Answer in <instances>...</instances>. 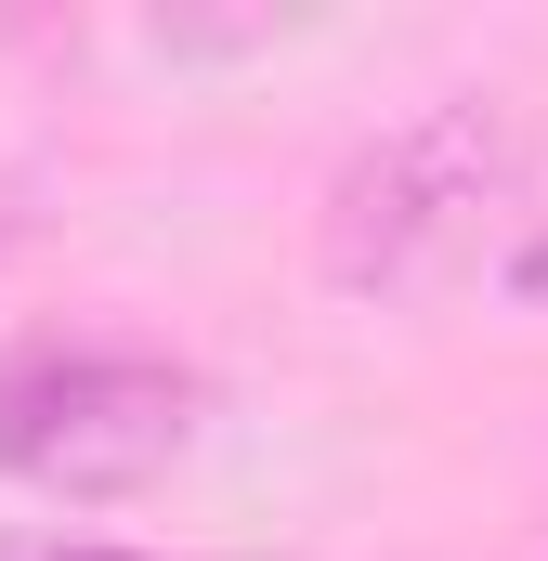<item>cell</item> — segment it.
<instances>
[{"mask_svg":"<svg viewBox=\"0 0 548 561\" xmlns=\"http://www.w3.org/2000/svg\"><path fill=\"white\" fill-rule=\"evenodd\" d=\"M523 183H536V118L510 92H444L340 157V183L313 209V262L340 300H431L483 262V236L523 209Z\"/></svg>","mask_w":548,"mask_h":561,"instance_id":"cell-1","label":"cell"},{"mask_svg":"<svg viewBox=\"0 0 548 561\" xmlns=\"http://www.w3.org/2000/svg\"><path fill=\"white\" fill-rule=\"evenodd\" d=\"M196 366L144 340H26L0 353V470L39 496H132L196 444Z\"/></svg>","mask_w":548,"mask_h":561,"instance_id":"cell-2","label":"cell"},{"mask_svg":"<svg viewBox=\"0 0 548 561\" xmlns=\"http://www.w3.org/2000/svg\"><path fill=\"white\" fill-rule=\"evenodd\" d=\"M496 275H510V300H536V313H548V222L510 249V262H496Z\"/></svg>","mask_w":548,"mask_h":561,"instance_id":"cell-3","label":"cell"},{"mask_svg":"<svg viewBox=\"0 0 548 561\" xmlns=\"http://www.w3.org/2000/svg\"><path fill=\"white\" fill-rule=\"evenodd\" d=\"M79 561H132V549H79Z\"/></svg>","mask_w":548,"mask_h":561,"instance_id":"cell-4","label":"cell"}]
</instances>
